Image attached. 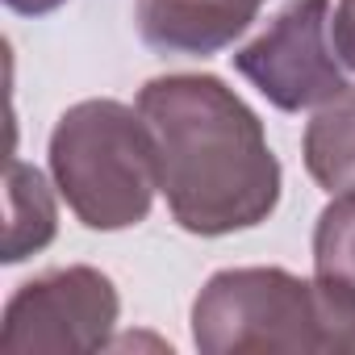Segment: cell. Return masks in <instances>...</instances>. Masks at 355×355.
<instances>
[{"label": "cell", "mask_w": 355, "mask_h": 355, "mask_svg": "<svg viewBox=\"0 0 355 355\" xmlns=\"http://www.w3.org/2000/svg\"><path fill=\"white\" fill-rule=\"evenodd\" d=\"M138 113L155 134L159 189L189 234L251 230L280 205V159L255 109L218 76H159Z\"/></svg>", "instance_id": "cell-1"}, {"label": "cell", "mask_w": 355, "mask_h": 355, "mask_svg": "<svg viewBox=\"0 0 355 355\" xmlns=\"http://www.w3.org/2000/svg\"><path fill=\"white\" fill-rule=\"evenodd\" d=\"M201 355L355 351V293L284 268H226L193 301Z\"/></svg>", "instance_id": "cell-2"}, {"label": "cell", "mask_w": 355, "mask_h": 355, "mask_svg": "<svg viewBox=\"0 0 355 355\" xmlns=\"http://www.w3.org/2000/svg\"><path fill=\"white\" fill-rule=\"evenodd\" d=\"M51 175L88 230H130L159 193L155 134L121 101H80L51 130Z\"/></svg>", "instance_id": "cell-3"}, {"label": "cell", "mask_w": 355, "mask_h": 355, "mask_svg": "<svg viewBox=\"0 0 355 355\" xmlns=\"http://www.w3.org/2000/svg\"><path fill=\"white\" fill-rule=\"evenodd\" d=\"M121 313V297L113 280L96 268H55L46 276L26 280L9 305H5V326H0V351L9 355H30V351H51V355H76V351H101L113 338Z\"/></svg>", "instance_id": "cell-4"}, {"label": "cell", "mask_w": 355, "mask_h": 355, "mask_svg": "<svg viewBox=\"0 0 355 355\" xmlns=\"http://www.w3.org/2000/svg\"><path fill=\"white\" fill-rule=\"evenodd\" d=\"M334 55L330 0H288L272 17V26L234 55V67L276 109L301 113L326 105L347 88Z\"/></svg>", "instance_id": "cell-5"}, {"label": "cell", "mask_w": 355, "mask_h": 355, "mask_svg": "<svg viewBox=\"0 0 355 355\" xmlns=\"http://www.w3.org/2000/svg\"><path fill=\"white\" fill-rule=\"evenodd\" d=\"M134 21L146 46L163 55H218L255 17L230 0H138Z\"/></svg>", "instance_id": "cell-6"}, {"label": "cell", "mask_w": 355, "mask_h": 355, "mask_svg": "<svg viewBox=\"0 0 355 355\" xmlns=\"http://www.w3.org/2000/svg\"><path fill=\"white\" fill-rule=\"evenodd\" d=\"M305 167L330 197L355 189V84L330 96L305 125Z\"/></svg>", "instance_id": "cell-7"}, {"label": "cell", "mask_w": 355, "mask_h": 355, "mask_svg": "<svg viewBox=\"0 0 355 355\" xmlns=\"http://www.w3.org/2000/svg\"><path fill=\"white\" fill-rule=\"evenodd\" d=\"M5 201H9V226H5V263H21L34 251H42L55 230V197L46 175L21 159H9V180H5Z\"/></svg>", "instance_id": "cell-8"}, {"label": "cell", "mask_w": 355, "mask_h": 355, "mask_svg": "<svg viewBox=\"0 0 355 355\" xmlns=\"http://www.w3.org/2000/svg\"><path fill=\"white\" fill-rule=\"evenodd\" d=\"M313 272L347 293H355V189L334 193L313 226Z\"/></svg>", "instance_id": "cell-9"}, {"label": "cell", "mask_w": 355, "mask_h": 355, "mask_svg": "<svg viewBox=\"0 0 355 355\" xmlns=\"http://www.w3.org/2000/svg\"><path fill=\"white\" fill-rule=\"evenodd\" d=\"M330 42H334V51H338V59L355 71V0H338V5H334Z\"/></svg>", "instance_id": "cell-10"}, {"label": "cell", "mask_w": 355, "mask_h": 355, "mask_svg": "<svg viewBox=\"0 0 355 355\" xmlns=\"http://www.w3.org/2000/svg\"><path fill=\"white\" fill-rule=\"evenodd\" d=\"M5 5L21 17H42V13H55L59 5H67V0H5Z\"/></svg>", "instance_id": "cell-11"}, {"label": "cell", "mask_w": 355, "mask_h": 355, "mask_svg": "<svg viewBox=\"0 0 355 355\" xmlns=\"http://www.w3.org/2000/svg\"><path fill=\"white\" fill-rule=\"evenodd\" d=\"M230 5H239L243 13H251V17H255V13H259V5H263V0H230Z\"/></svg>", "instance_id": "cell-12"}]
</instances>
